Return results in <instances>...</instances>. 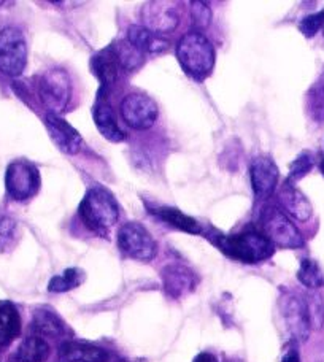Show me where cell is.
Instances as JSON below:
<instances>
[{"label":"cell","mask_w":324,"mask_h":362,"mask_svg":"<svg viewBox=\"0 0 324 362\" xmlns=\"http://www.w3.org/2000/svg\"><path fill=\"white\" fill-rule=\"evenodd\" d=\"M18 224L8 216H0V253L8 250L16 240Z\"/></svg>","instance_id":"28"},{"label":"cell","mask_w":324,"mask_h":362,"mask_svg":"<svg viewBox=\"0 0 324 362\" xmlns=\"http://www.w3.org/2000/svg\"><path fill=\"white\" fill-rule=\"evenodd\" d=\"M84 272L80 269H67L62 275H56L51 278L48 284L50 293H67V291L79 288L84 281Z\"/></svg>","instance_id":"25"},{"label":"cell","mask_w":324,"mask_h":362,"mask_svg":"<svg viewBox=\"0 0 324 362\" xmlns=\"http://www.w3.org/2000/svg\"><path fill=\"white\" fill-rule=\"evenodd\" d=\"M32 329L38 334V337L42 335H48V337H59L64 332L62 321L57 316L50 312V310H38L34 315V321H32Z\"/></svg>","instance_id":"23"},{"label":"cell","mask_w":324,"mask_h":362,"mask_svg":"<svg viewBox=\"0 0 324 362\" xmlns=\"http://www.w3.org/2000/svg\"><path fill=\"white\" fill-rule=\"evenodd\" d=\"M145 28L154 34L162 35L177 29L180 23V15L177 5L173 2H150L144 6L141 11Z\"/></svg>","instance_id":"11"},{"label":"cell","mask_w":324,"mask_h":362,"mask_svg":"<svg viewBox=\"0 0 324 362\" xmlns=\"http://www.w3.org/2000/svg\"><path fill=\"white\" fill-rule=\"evenodd\" d=\"M21 332V318L10 302L0 303V346L10 345Z\"/></svg>","instance_id":"20"},{"label":"cell","mask_w":324,"mask_h":362,"mask_svg":"<svg viewBox=\"0 0 324 362\" xmlns=\"http://www.w3.org/2000/svg\"><path fill=\"white\" fill-rule=\"evenodd\" d=\"M112 49L116 56V59H118L121 69L127 70V72H131V70L137 69L141 62H144V53H140L139 49H135L131 43L127 40L126 42H118L116 45H112Z\"/></svg>","instance_id":"24"},{"label":"cell","mask_w":324,"mask_h":362,"mask_svg":"<svg viewBox=\"0 0 324 362\" xmlns=\"http://www.w3.org/2000/svg\"><path fill=\"white\" fill-rule=\"evenodd\" d=\"M307 108L313 121H324V75L320 76V80L308 90Z\"/></svg>","instance_id":"26"},{"label":"cell","mask_w":324,"mask_h":362,"mask_svg":"<svg viewBox=\"0 0 324 362\" xmlns=\"http://www.w3.org/2000/svg\"><path fill=\"white\" fill-rule=\"evenodd\" d=\"M38 97L50 115L62 113L72 99V81L62 69H51L38 81Z\"/></svg>","instance_id":"4"},{"label":"cell","mask_w":324,"mask_h":362,"mask_svg":"<svg viewBox=\"0 0 324 362\" xmlns=\"http://www.w3.org/2000/svg\"><path fill=\"white\" fill-rule=\"evenodd\" d=\"M162 278H164V288L168 296L172 297H181L194 288L196 284V278L190 270L183 266H168L162 272Z\"/></svg>","instance_id":"19"},{"label":"cell","mask_w":324,"mask_h":362,"mask_svg":"<svg viewBox=\"0 0 324 362\" xmlns=\"http://www.w3.org/2000/svg\"><path fill=\"white\" fill-rule=\"evenodd\" d=\"M190 8H191L192 21L197 25V28L204 29L210 24L213 13H212V8L209 4L207 2H191Z\"/></svg>","instance_id":"30"},{"label":"cell","mask_w":324,"mask_h":362,"mask_svg":"<svg viewBox=\"0 0 324 362\" xmlns=\"http://www.w3.org/2000/svg\"><path fill=\"white\" fill-rule=\"evenodd\" d=\"M262 234L269 242L280 248H301L303 247V238L296 226L289 221L287 213L278 206H267L261 216Z\"/></svg>","instance_id":"5"},{"label":"cell","mask_w":324,"mask_h":362,"mask_svg":"<svg viewBox=\"0 0 324 362\" xmlns=\"http://www.w3.org/2000/svg\"><path fill=\"white\" fill-rule=\"evenodd\" d=\"M50 356V345L38 335L25 339L18 348V362H45Z\"/></svg>","instance_id":"22"},{"label":"cell","mask_w":324,"mask_h":362,"mask_svg":"<svg viewBox=\"0 0 324 362\" xmlns=\"http://www.w3.org/2000/svg\"><path fill=\"white\" fill-rule=\"evenodd\" d=\"M79 213L83 224L99 235H107L120 218L113 194L103 186L91 187L81 200Z\"/></svg>","instance_id":"1"},{"label":"cell","mask_w":324,"mask_h":362,"mask_svg":"<svg viewBox=\"0 0 324 362\" xmlns=\"http://www.w3.org/2000/svg\"><path fill=\"white\" fill-rule=\"evenodd\" d=\"M5 185L13 199L28 200L34 197L40 187V175L35 165L25 160H18V163H11L6 169Z\"/></svg>","instance_id":"9"},{"label":"cell","mask_w":324,"mask_h":362,"mask_svg":"<svg viewBox=\"0 0 324 362\" xmlns=\"http://www.w3.org/2000/svg\"><path fill=\"white\" fill-rule=\"evenodd\" d=\"M215 245L224 255L246 264L261 262L274 255V245L256 230H246L236 235H219L215 238Z\"/></svg>","instance_id":"3"},{"label":"cell","mask_w":324,"mask_h":362,"mask_svg":"<svg viewBox=\"0 0 324 362\" xmlns=\"http://www.w3.org/2000/svg\"><path fill=\"white\" fill-rule=\"evenodd\" d=\"M278 175H280L278 167L270 158L261 156L253 160L250 165V178L258 200H267L270 196H274Z\"/></svg>","instance_id":"12"},{"label":"cell","mask_w":324,"mask_h":362,"mask_svg":"<svg viewBox=\"0 0 324 362\" xmlns=\"http://www.w3.org/2000/svg\"><path fill=\"white\" fill-rule=\"evenodd\" d=\"M2 4H4V2H0V5H2Z\"/></svg>","instance_id":"36"},{"label":"cell","mask_w":324,"mask_h":362,"mask_svg":"<svg viewBox=\"0 0 324 362\" xmlns=\"http://www.w3.org/2000/svg\"><path fill=\"white\" fill-rule=\"evenodd\" d=\"M283 320L287 322V327L291 334L299 341H306L310 334V320L307 312L306 299H301L299 296H284L280 302Z\"/></svg>","instance_id":"10"},{"label":"cell","mask_w":324,"mask_h":362,"mask_svg":"<svg viewBox=\"0 0 324 362\" xmlns=\"http://www.w3.org/2000/svg\"><path fill=\"white\" fill-rule=\"evenodd\" d=\"M91 66H93V72L97 76V80L100 81L99 99L103 100V97L108 93V89L115 85L116 80H118L121 66L118 59H116L112 47H108L100 51L99 54H96L93 57Z\"/></svg>","instance_id":"14"},{"label":"cell","mask_w":324,"mask_h":362,"mask_svg":"<svg viewBox=\"0 0 324 362\" xmlns=\"http://www.w3.org/2000/svg\"><path fill=\"white\" fill-rule=\"evenodd\" d=\"M153 215H156L161 218L162 221L168 223L173 228H177L180 230L190 232V234H200L202 232V228L200 224L196 221V219L185 215L177 209H170V206H159V209H153Z\"/></svg>","instance_id":"21"},{"label":"cell","mask_w":324,"mask_h":362,"mask_svg":"<svg viewBox=\"0 0 324 362\" xmlns=\"http://www.w3.org/2000/svg\"><path fill=\"white\" fill-rule=\"evenodd\" d=\"M177 57L181 69L196 80L209 76L215 67V48L200 32H187L177 43Z\"/></svg>","instance_id":"2"},{"label":"cell","mask_w":324,"mask_h":362,"mask_svg":"<svg viewBox=\"0 0 324 362\" xmlns=\"http://www.w3.org/2000/svg\"><path fill=\"white\" fill-rule=\"evenodd\" d=\"M283 362H299V354L296 350H291L287 356L283 358Z\"/></svg>","instance_id":"34"},{"label":"cell","mask_w":324,"mask_h":362,"mask_svg":"<svg viewBox=\"0 0 324 362\" xmlns=\"http://www.w3.org/2000/svg\"><path fill=\"white\" fill-rule=\"evenodd\" d=\"M59 356L69 362H107L108 353L100 346L83 344V341H67L59 348Z\"/></svg>","instance_id":"17"},{"label":"cell","mask_w":324,"mask_h":362,"mask_svg":"<svg viewBox=\"0 0 324 362\" xmlns=\"http://www.w3.org/2000/svg\"><path fill=\"white\" fill-rule=\"evenodd\" d=\"M306 303L310 326L313 329H320L324 322V307L320 296H308V299H306Z\"/></svg>","instance_id":"29"},{"label":"cell","mask_w":324,"mask_h":362,"mask_svg":"<svg viewBox=\"0 0 324 362\" xmlns=\"http://www.w3.org/2000/svg\"><path fill=\"white\" fill-rule=\"evenodd\" d=\"M47 129L54 145L66 154H76L81 150L83 139L76 129L57 115H47Z\"/></svg>","instance_id":"13"},{"label":"cell","mask_w":324,"mask_h":362,"mask_svg":"<svg viewBox=\"0 0 324 362\" xmlns=\"http://www.w3.org/2000/svg\"><path fill=\"white\" fill-rule=\"evenodd\" d=\"M320 169H321V172H323V175H324V159L321 160V164H320Z\"/></svg>","instance_id":"35"},{"label":"cell","mask_w":324,"mask_h":362,"mask_svg":"<svg viewBox=\"0 0 324 362\" xmlns=\"http://www.w3.org/2000/svg\"><path fill=\"white\" fill-rule=\"evenodd\" d=\"M299 281L306 284L307 288H318L324 283V278L320 272V267L316 266V262L306 259L302 261L301 269H299Z\"/></svg>","instance_id":"27"},{"label":"cell","mask_w":324,"mask_h":362,"mask_svg":"<svg viewBox=\"0 0 324 362\" xmlns=\"http://www.w3.org/2000/svg\"><path fill=\"white\" fill-rule=\"evenodd\" d=\"M312 165H313L312 158H310L308 154H302V156L297 158L294 163H293V165H291V175H289L288 181L289 180L293 181V180L302 178L307 172H310V169H312Z\"/></svg>","instance_id":"32"},{"label":"cell","mask_w":324,"mask_h":362,"mask_svg":"<svg viewBox=\"0 0 324 362\" xmlns=\"http://www.w3.org/2000/svg\"><path fill=\"white\" fill-rule=\"evenodd\" d=\"M28 64V45L24 34L18 28L0 30V72L8 76H18L24 72Z\"/></svg>","instance_id":"6"},{"label":"cell","mask_w":324,"mask_h":362,"mask_svg":"<svg viewBox=\"0 0 324 362\" xmlns=\"http://www.w3.org/2000/svg\"><path fill=\"white\" fill-rule=\"evenodd\" d=\"M126 40L132 45L135 49L140 53H159V51H166L168 48V40L166 37L154 34V32L148 30L145 25H131L127 29Z\"/></svg>","instance_id":"15"},{"label":"cell","mask_w":324,"mask_h":362,"mask_svg":"<svg viewBox=\"0 0 324 362\" xmlns=\"http://www.w3.org/2000/svg\"><path fill=\"white\" fill-rule=\"evenodd\" d=\"M94 122L99 132L105 137L108 141H113V144H120V141L126 140V132L120 127L118 121H116V116L113 108L100 100L94 107Z\"/></svg>","instance_id":"16"},{"label":"cell","mask_w":324,"mask_h":362,"mask_svg":"<svg viewBox=\"0 0 324 362\" xmlns=\"http://www.w3.org/2000/svg\"><path fill=\"white\" fill-rule=\"evenodd\" d=\"M323 24H324V11L323 13H315V15H310L307 18H303L301 21L299 29L306 37H313L316 32L321 29Z\"/></svg>","instance_id":"31"},{"label":"cell","mask_w":324,"mask_h":362,"mask_svg":"<svg viewBox=\"0 0 324 362\" xmlns=\"http://www.w3.org/2000/svg\"><path fill=\"white\" fill-rule=\"evenodd\" d=\"M278 200H280L282 209L288 215L296 218L297 221H307L312 216L313 210L308 199L293 186H284L280 194H278Z\"/></svg>","instance_id":"18"},{"label":"cell","mask_w":324,"mask_h":362,"mask_svg":"<svg viewBox=\"0 0 324 362\" xmlns=\"http://www.w3.org/2000/svg\"><path fill=\"white\" fill-rule=\"evenodd\" d=\"M120 112L126 124L137 131L153 127L158 119L159 110L156 102L150 95L141 93H132L126 95L120 103Z\"/></svg>","instance_id":"8"},{"label":"cell","mask_w":324,"mask_h":362,"mask_svg":"<svg viewBox=\"0 0 324 362\" xmlns=\"http://www.w3.org/2000/svg\"><path fill=\"white\" fill-rule=\"evenodd\" d=\"M118 247L126 256L137 261H151L156 256V242L139 223H127L118 230Z\"/></svg>","instance_id":"7"},{"label":"cell","mask_w":324,"mask_h":362,"mask_svg":"<svg viewBox=\"0 0 324 362\" xmlns=\"http://www.w3.org/2000/svg\"><path fill=\"white\" fill-rule=\"evenodd\" d=\"M194 362H218V361L210 353H200L199 356H196V359H194Z\"/></svg>","instance_id":"33"}]
</instances>
